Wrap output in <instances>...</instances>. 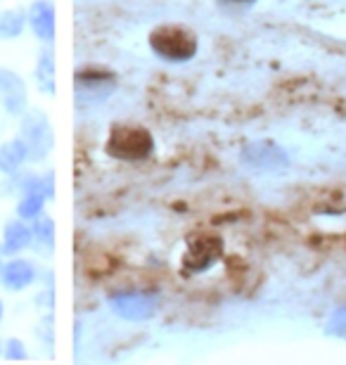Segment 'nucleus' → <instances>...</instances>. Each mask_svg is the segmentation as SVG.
Here are the masks:
<instances>
[{
    "mask_svg": "<svg viewBox=\"0 0 346 365\" xmlns=\"http://www.w3.org/2000/svg\"><path fill=\"white\" fill-rule=\"evenodd\" d=\"M150 46L154 48V53L171 62L190 60L197 53V38L188 29L180 26H159L150 36Z\"/></svg>",
    "mask_w": 346,
    "mask_h": 365,
    "instance_id": "obj_1",
    "label": "nucleus"
},
{
    "mask_svg": "<svg viewBox=\"0 0 346 365\" xmlns=\"http://www.w3.org/2000/svg\"><path fill=\"white\" fill-rule=\"evenodd\" d=\"M107 152L116 159L138 162V159L150 157L152 152V135L145 128L138 126H116L109 135Z\"/></svg>",
    "mask_w": 346,
    "mask_h": 365,
    "instance_id": "obj_2",
    "label": "nucleus"
},
{
    "mask_svg": "<svg viewBox=\"0 0 346 365\" xmlns=\"http://www.w3.org/2000/svg\"><path fill=\"white\" fill-rule=\"evenodd\" d=\"M220 250H223V245H220V240L216 235L193 237L190 240L185 259H183V268H185V273H200V271L211 268L213 264H216V259L220 257Z\"/></svg>",
    "mask_w": 346,
    "mask_h": 365,
    "instance_id": "obj_3",
    "label": "nucleus"
},
{
    "mask_svg": "<svg viewBox=\"0 0 346 365\" xmlns=\"http://www.w3.org/2000/svg\"><path fill=\"white\" fill-rule=\"evenodd\" d=\"M24 138L29 152L36 155V159H43L53 150V130H50V123L41 112H34L24 121Z\"/></svg>",
    "mask_w": 346,
    "mask_h": 365,
    "instance_id": "obj_4",
    "label": "nucleus"
},
{
    "mask_svg": "<svg viewBox=\"0 0 346 365\" xmlns=\"http://www.w3.org/2000/svg\"><path fill=\"white\" fill-rule=\"evenodd\" d=\"M112 306L119 316L128 318V320H143L150 318L154 309H157V302L147 294H121L112 299Z\"/></svg>",
    "mask_w": 346,
    "mask_h": 365,
    "instance_id": "obj_5",
    "label": "nucleus"
},
{
    "mask_svg": "<svg viewBox=\"0 0 346 365\" xmlns=\"http://www.w3.org/2000/svg\"><path fill=\"white\" fill-rule=\"evenodd\" d=\"M0 102L14 114L21 112L26 102V88L21 78L7 69H0Z\"/></svg>",
    "mask_w": 346,
    "mask_h": 365,
    "instance_id": "obj_6",
    "label": "nucleus"
},
{
    "mask_svg": "<svg viewBox=\"0 0 346 365\" xmlns=\"http://www.w3.org/2000/svg\"><path fill=\"white\" fill-rule=\"evenodd\" d=\"M29 21H31V29L39 38H43L46 43H50L55 38V10H53V5L36 3L31 7V19Z\"/></svg>",
    "mask_w": 346,
    "mask_h": 365,
    "instance_id": "obj_7",
    "label": "nucleus"
},
{
    "mask_svg": "<svg viewBox=\"0 0 346 365\" xmlns=\"http://www.w3.org/2000/svg\"><path fill=\"white\" fill-rule=\"evenodd\" d=\"M34 266L26 261H12L3 268V282L10 289H24L34 282Z\"/></svg>",
    "mask_w": 346,
    "mask_h": 365,
    "instance_id": "obj_8",
    "label": "nucleus"
},
{
    "mask_svg": "<svg viewBox=\"0 0 346 365\" xmlns=\"http://www.w3.org/2000/svg\"><path fill=\"white\" fill-rule=\"evenodd\" d=\"M29 155V148L24 140H12V143H5L0 148V169L3 171H14L19 169L21 162L26 159Z\"/></svg>",
    "mask_w": 346,
    "mask_h": 365,
    "instance_id": "obj_9",
    "label": "nucleus"
},
{
    "mask_svg": "<svg viewBox=\"0 0 346 365\" xmlns=\"http://www.w3.org/2000/svg\"><path fill=\"white\" fill-rule=\"evenodd\" d=\"M29 240H31V230L26 228V225L21 223H10L5 230V252H19L24 250L29 245Z\"/></svg>",
    "mask_w": 346,
    "mask_h": 365,
    "instance_id": "obj_10",
    "label": "nucleus"
},
{
    "mask_svg": "<svg viewBox=\"0 0 346 365\" xmlns=\"http://www.w3.org/2000/svg\"><path fill=\"white\" fill-rule=\"evenodd\" d=\"M21 26H24V17H21V12L10 10V12L0 14V36H3V38H12V36H17L21 31Z\"/></svg>",
    "mask_w": 346,
    "mask_h": 365,
    "instance_id": "obj_11",
    "label": "nucleus"
},
{
    "mask_svg": "<svg viewBox=\"0 0 346 365\" xmlns=\"http://www.w3.org/2000/svg\"><path fill=\"white\" fill-rule=\"evenodd\" d=\"M43 202H46V192L43 190H36V192H29L19 204V214L24 218H34L43 211Z\"/></svg>",
    "mask_w": 346,
    "mask_h": 365,
    "instance_id": "obj_12",
    "label": "nucleus"
},
{
    "mask_svg": "<svg viewBox=\"0 0 346 365\" xmlns=\"http://www.w3.org/2000/svg\"><path fill=\"white\" fill-rule=\"evenodd\" d=\"M39 76H41V83H43V88L53 93L55 91V64L53 60L46 55L41 60V67H39Z\"/></svg>",
    "mask_w": 346,
    "mask_h": 365,
    "instance_id": "obj_13",
    "label": "nucleus"
},
{
    "mask_svg": "<svg viewBox=\"0 0 346 365\" xmlns=\"http://www.w3.org/2000/svg\"><path fill=\"white\" fill-rule=\"evenodd\" d=\"M34 232H36V240H41V242L46 245V247H50V245L55 242V235H53V223H50L48 218H41V221L36 223Z\"/></svg>",
    "mask_w": 346,
    "mask_h": 365,
    "instance_id": "obj_14",
    "label": "nucleus"
},
{
    "mask_svg": "<svg viewBox=\"0 0 346 365\" xmlns=\"http://www.w3.org/2000/svg\"><path fill=\"white\" fill-rule=\"evenodd\" d=\"M238 3H252V0H238Z\"/></svg>",
    "mask_w": 346,
    "mask_h": 365,
    "instance_id": "obj_15",
    "label": "nucleus"
},
{
    "mask_svg": "<svg viewBox=\"0 0 346 365\" xmlns=\"http://www.w3.org/2000/svg\"><path fill=\"white\" fill-rule=\"evenodd\" d=\"M0 316H3V306H0Z\"/></svg>",
    "mask_w": 346,
    "mask_h": 365,
    "instance_id": "obj_16",
    "label": "nucleus"
}]
</instances>
